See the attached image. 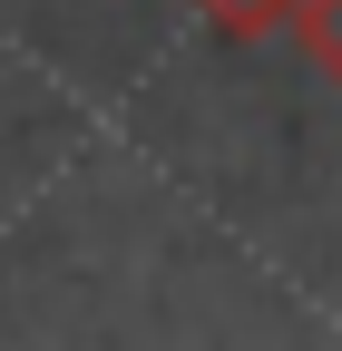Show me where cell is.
I'll return each mask as SVG.
<instances>
[{"label":"cell","instance_id":"cell-1","mask_svg":"<svg viewBox=\"0 0 342 351\" xmlns=\"http://www.w3.org/2000/svg\"><path fill=\"white\" fill-rule=\"evenodd\" d=\"M293 39H304V59L323 69V78H342V0H293V20H284Z\"/></svg>","mask_w":342,"mask_h":351},{"label":"cell","instance_id":"cell-2","mask_svg":"<svg viewBox=\"0 0 342 351\" xmlns=\"http://www.w3.org/2000/svg\"><path fill=\"white\" fill-rule=\"evenodd\" d=\"M186 10H205V29H225V39H264L293 20V0H186Z\"/></svg>","mask_w":342,"mask_h":351}]
</instances>
